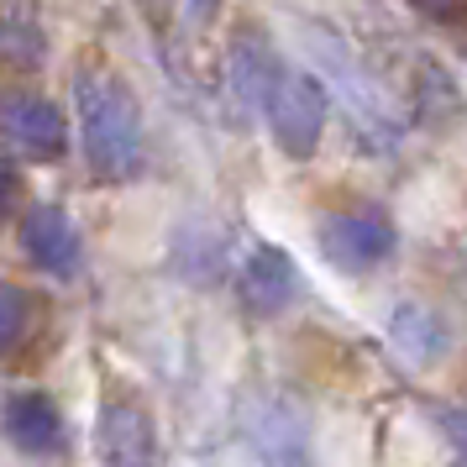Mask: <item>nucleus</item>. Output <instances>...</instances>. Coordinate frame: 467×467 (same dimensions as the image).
Instances as JSON below:
<instances>
[{
  "label": "nucleus",
  "instance_id": "f257e3e1",
  "mask_svg": "<svg viewBox=\"0 0 467 467\" xmlns=\"http://www.w3.org/2000/svg\"><path fill=\"white\" fill-rule=\"evenodd\" d=\"M74 106H79V148L85 169L100 184H131L148 158V131H142V106L131 85L116 68H79L74 79Z\"/></svg>",
  "mask_w": 467,
  "mask_h": 467
},
{
  "label": "nucleus",
  "instance_id": "f03ea898",
  "mask_svg": "<svg viewBox=\"0 0 467 467\" xmlns=\"http://www.w3.org/2000/svg\"><path fill=\"white\" fill-rule=\"evenodd\" d=\"M257 110H263V121H268V131H274L278 152L305 163V158H316L320 137H326L331 95H326V85H320L310 68L278 64L274 79H268V89H263V100H257Z\"/></svg>",
  "mask_w": 467,
  "mask_h": 467
},
{
  "label": "nucleus",
  "instance_id": "7ed1b4c3",
  "mask_svg": "<svg viewBox=\"0 0 467 467\" xmlns=\"http://www.w3.org/2000/svg\"><path fill=\"white\" fill-rule=\"evenodd\" d=\"M400 232L379 205H358V211H337L320 221V257L337 268V274H373L383 257H394Z\"/></svg>",
  "mask_w": 467,
  "mask_h": 467
},
{
  "label": "nucleus",
  "instance_id": "20e7f679",
  "mask_svg": "<svg viewBox=\"0 0 467 467\" xmlns=\"http://www.w3.org/2000/svg\"><path fill=\"white\" fill-rule=\"evenodd\" d=\"M0 142L26 163H58L68 152V116L37 89H0Z\"/></svg>",
  "mask_w": 467,
  "mask_h": 467
},
{
  "label": "nucleus",
  "instance_id": "39448f33",
  "mask_svg": "<svg viewBox=\"0 0 467 467\" xmlns=\"http://www.w3.org/2000/svg\"><path fill=\"white\" fill-rule=\"evenodd\" d=\"M95 457L100 467H163L158 420L142 400H110L95 420Z\"/></svg>",
  "mask_w": 467,
  "mask_h": 467
},
{
  "label": "nucleus",
  "instance_id": "423d86ee",
  "mask_svg": "<svg viewBox=\"0 0 467 467\" xmlns=\"http://www.w3.org/2000/svg\"><path fill=\"white\" fill-rule=\"evenodd\" d=\"M22 253H26L32 268L68 278L79 268V257H85V242H79L74 215H68L64 205H32V211L22 215Z\"/></svg>",
  "mask_w": 467,
  "mask_h": 467
},
{
  "label": "nucleus",
  "instance_id": "0eeeda50",
  "mask_svg": "<svg viewBox=\"0 0 467 467\" xmlns=\"http://www.w3.org/2000/svg\"><path fill=\"white\" fill-rule=\"evenodd\" d=\"M0 431L5 441L26 457H58L64 451V415L43 389H16L0 404Z\"/></svg>",
  "mask_w": 467,
  "mask_h": 467
},
{
  "label": "nucleus",
  "instance_id": "6e6552de",
  "mask_svg": "<svg viewBox=\"0 0 467 467\" xmlns=\"http://www.w3.org/2000/svg\"><path fill=\"white\" fill-rule=\"evenodd\" d=\"M295 263L284 247H268V242H257L253 253L242 257V268H236V299L253 310V316H278L289 299H295Z\"/></svg>",
  "mask_w": 467,
  "mask_h": 467
},
{
  "label": "nucleus",
  "instance_id": "1a4fd4ad",
  "mask_svg": "<svg viewBox=\"0 0 467 467\" xmlns=\"http://www.w3.org/2000/svg\"><path fill=\"white\" fill-rule=\"evenodd\" d=\"M389 337H394V347H400L415 368H431V362H441L451 331H446V320L436 316L431 305H400L394 320H389Z\"/></svg>",
  "mask_w": 467,
  "mask_h": 467
},
{
  "label": "nucleus",
  "instance_id": "9d476101",
  "mask_svg": "<svg viewBox=\"0 0 467 467\" xmlns=\"http://www.w3.org/2000/svg\"><path fill=\"white\" fill-rule=\"evenodd\" d=\"M274 68H278V53L263 43V37L242 32V37L232 43V85H236V95H242L253 110H257V100H263L268 79H274Z\"/></svg>",
  "mask_w": 467,
  "mask_h": 467
},
{
  "label": "nucleus",
  "instance_id": "9b49d317",
  "mask_svg": "<svg viewBox=\"0 0 467 467\" xmlns=\"http://www.w3.org/2000/svg\"><path fill=\"white\" fill-rule=\"evenodd\" d=\"M26 326H32V299H26L16 284L0 278V358H5L11 347H22Z\"/></svg>",
  "mask_w": 467,
  "mask_h": 467
},
{
  "label": "nucleus",
  "instance_id": "f8f14e48",
  "mask_svg": "<svg viewBox=\"0 0 467 467\" xmlns=\"http://www.w3.org/2000/svg\"><path fill=\"white\" fill-rule=\"evenodd\" d=\"M16 194H22V173L11 169L5 158H0V221L11 215V205H16Z\"/></svg>",
  "mask_w": 467,
  "mask_h": 467
},
{
  "label": "nucleus",
  "instance_id": "ddd939ff",
  "mask_svg": "<svg viewBox=\"0 0 467 467\" xmlns=\"http://www.w3.org/2000/svg\"><path fill=\"white\" fill-rule=\"evenodd\" d=\"M441 420H446V431H451V441L467 451V410H446Z\"/></svg>",
  "mask_w": 467,
  "mask_h": 467
},
{
  "label": "nucleus",
  "instance_id": "4468645a",
  "mask_svg": "<svg viewBox=\"0 0 467 467\" xmlns=\"http://www.w3.org/2000/svg\"><path fill=\"white\" fill-rule=\"evenodd\" d=\"M137 5H142V11H148V22H152V26L163 22V0H137Z\"/></svg>",
  "mask_w": 467,
  "mask_h": 467
}]
</instances>
